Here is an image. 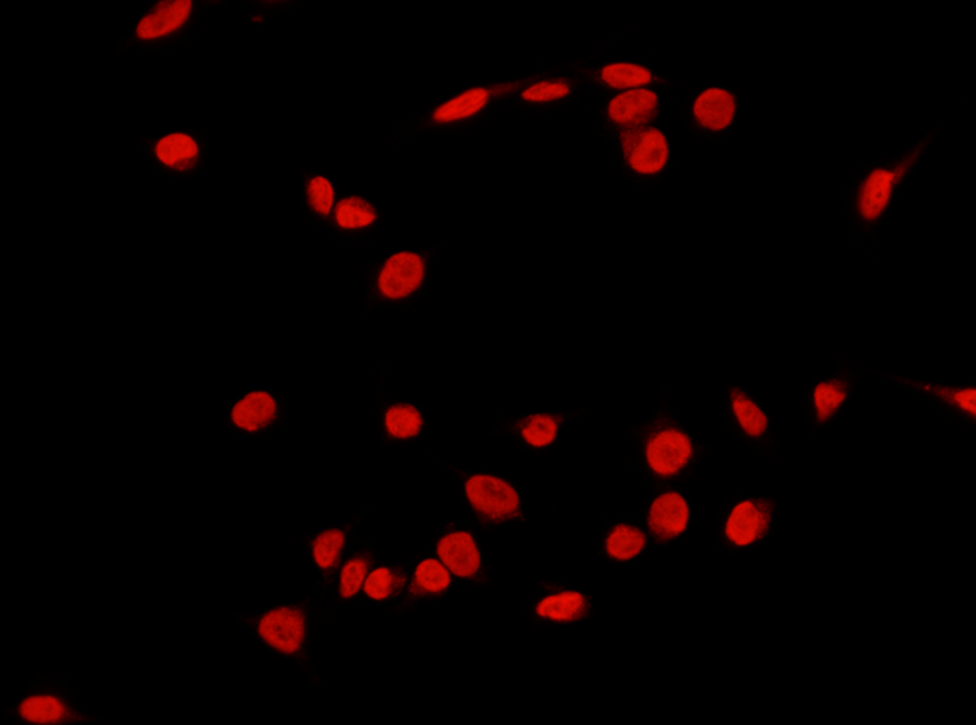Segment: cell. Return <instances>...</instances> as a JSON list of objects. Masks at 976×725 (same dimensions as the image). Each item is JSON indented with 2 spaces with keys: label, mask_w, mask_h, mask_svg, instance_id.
I'll use <instances>...</instances> for the list:
<instances>
[{
  "label": "cell",
  "mask_w": 976,
  "mask_h": 725,
  "mask_svg": "<svg viewBox=\"0 0 976 725\" xmlns=\"http://www.w3.org/2000/svg\"><path fill=\"white\" fill-rule=\"evenodd\" d=\"M404 582H406L404 574L393 573L388 568H378L366 578L363 587H365V594L371 599L383 600L401 591Z\"/></svg>",
  "instance_id": "4316f807"
},
{
  "label": "cell",
  "mask_w": 976,
  "mask_h": 725,
  "mask_svg": "<svg viewBox=\"0 0 976 725\" xmlns=\"http://www.w3.org/2000/svg\"><path fill=\"white\" fill-rule=\"evenodd\" d=\"M568 93H570V87L565 82H541L532 85L528 90H524L523 98L524 100L542 103V101L558 100V98L567 96Z\"/></svg>",
  "instance_id": "4dcf8cb0"
},
{
  "label": "cell",
  "mask_w": 976,
  "mask_h": 725,
  "mask_svg": "<svg viewBox=\"0 0 976 725\" xmlns=\"http://www.w3.org/2000/svg\"><path fill=\"white\" fill-rule=\"evenodd\" d=\"M736 96L723 88H708L693 103V118L706 131H723L736 116Z\"/></svg>",
  "instance_id": "4fadbf2b"
},
{
  "label": "cell",
  "mask_w": 976,
  "mask_h": 725,
  "mask_svg": "<svg viewBox=\"0 0 976 725\" xmlns=\"http://www.w3.org/2000/svg\"><path fill=\"white\" fill-rule=\"evenodd\" d=\"M451 584L448 569L436 560H425L415 571V582L412 594L423 592H440Z\"/></svg>",
  "instance_id": "d4e9b609"
},
{
  "label": "cell",
  "mask_w": 976,
  "mask_h": 725,
  "mask_svg": "<svg viewBox=\"0 0 976 725\" xmlns=\"http://www.w3.org/2000/svg\"><path fill=\"white\" fill-rule=\"evenodd\" d=\"M557 435V422L547 415H536L523 430V436L532 446H547Z\"/></svg>",
  "instance_id": "f546056e"
},
{
  "label": "cell",
  "mask_w": 976,
  "mask_h": 725,
  "mask_svg": "<svg viewBox=\"0 0 976 725\" xmlns=\"http://www.w3.org/2000/svg\"><path fill=\"white\" fill-rule=\"evenodd\" d=\"M192 0H162L153 5L149 14L140 18L136 27V38L140 41L162 40L165 36L181 30L191 18Z\"/></svg>",
  "instance_id": "9c48e42d"
},
{
  "label": "cell",
  "mask_w": 976,
  "mask_h": 725,
  "mask_svg": "<svg viewBox=\"0 0 976 725\" xmlns=\"http://www.w3.org/2000/svg\"><path fill=\"white\" fill-rule=\"evenodd\" d=\"M601 79L614 88H641L653 80V75L645 67L619 62V64H610V66L604 67L601 72Z\"/></svg>",
  "instance_id": "cb8c5ba5"
},
{
  "label": "cell",
  "mask_w": 976,
  "mask_h": 725,
  "mask_svg": "<svg viewBox=\"0 0 976 725\" xmlns=\"http://www.w3.org/2000/svg\"><path fill=\"white\" fill-rule=\"evenodd\" d=\"M928 139L923 140L918 147L913 148L903 160L895 163L892 168H876L864 178L863 183L859 184L858 196H856V212L861 220L866 223H874L882 217V213L889 207L890 200L894 197L895 189L902 179L907 176L911 166L920 158L923 148L928 144Z\"/></svg>",
  "instance_id": "7a4b0ae2"
},
{
  "label": "cell",
  "mask_w": 976,
  "mask_h": 725,
  "mask_svg": "<svg viewBox=\"0 0 976 725\" xmlns=\"http://www.w3.org/2000/svg\"><path fill=\"white\" fill-rule=\"evenodd\" d=\"M620 142L625 160L632 170L643 174H656L663 170L669 157V147L663 132L656 127L622 129Z\"/></svg>",
  "instance_id": "8992f818"
},
{
  "label": "cell",
  "mask_w": 976,
  "mask_h": 725,
  "mask_svg": "<svg viewBox=\"0 0 976 725\" xmlns=\"http://www.w3.org/2000/svg\"><path fill=\"white\" fill-rule=\"evenodd\" d=\"M423 275H425V264L422 257L412 252H399L389 257L384 265L378 287L384 298L399 300V298H406L420 287Z\"/></svg>",
  "instance_id": "ba28073f"
},
{
  "label": "cell",
  "mask_w": 976,
  "mask_h": 725,
  "mask_svg": "<svg viewBox=\"0 0 976 725\" xmlns=\"http://www.w3.org/2000/svg\"><path fill=\"white\" fill-rule=\"evenodd\" d=\"M466 490L474 508L485 516L503 519L518 511V493L500 478L477 475L467 482Z\"/></svg>",
  "instance_id": "52a82bcc"
},
{
  "label": "cell",
  "mask_w": 976,
  "mask_h": 725,
  "mask_svg": "<svg viewBox=\"0 0 976 725\" xmlns=\"http://www.w3.org/2000/svg\"><path fill=\"white\" fill-rule=\"evenodd\" d=\"M588 610V604L583 595L578 592H563V594L550 595L542 600L537 613L541 617L552 618L558 621L578 620L584 617Z\"/></svg>",
  "instance_id": "44dd1931"
},
{
  "label": "cell",
  "mask_w": 976,
  "mask_h": 725,
  "mask_svg": "<svg viewBox=\"0 0 976 725\" xmlns=\"http://www.w3.org/2000/svg\"><path fill=\"white\" fill-rule=\"evenodd\" d=\"M776 503L768 498L741 501L732 508L724 535L734 547L744 548L765 539L770 534Z\"/></svg>",
  "instance_id": "5b68a950"
},
{
  "label": "cell",
  "mask_w": 976,
  "mask_h": 725,
  "mask_svg": "<svg viewBox=\"0 0 976 725\" xmlns=\"http://www.w3.org/2000/svg\"><path fill=\"white\" fill-rule=\"evenodd\" d=\"M438 555L454 574L469 578L477 573L480 566V555L471 534L454 532L446 535L438 545Z\"/></svg>",
  "instance_id": "5bb4252c"
},
{
  "label": "cell",
  "mask_w": 976,
  "mask_h": 725,
  "mask_svg": "<svg viewBox=\"0 0 976 725\" xmlns=\"http://www.w3.org/2000/svg\"><path fill=\"white\" fill-rule=\"evenodd\" d=\"M490 100V92L485 88H474L469 92L462 93L458 98L448 101L445 105L435 111V121L449 122L466 119L479 113L480 109L487 105Z\"/></svg>",
  "instance_id": "ffe728a7"
},
{
  "label": "cell",
  "mask_w": 976,
  "mask_h": 725,
  "mask_svg": "<svg viewBox=\"0 0 976 725\" xmlns=\"http://www.w3.org/2000/svg\"><path fill=\"white\" fill-rule=\"evenodd\" d=\"M689 503L677 491H667L651 504L648 527L658 542L674 540L689 526Z\"/></svg>",
  "instance_id": "30bf717a"
},
{
  "label": "cell",
  "mask_w": 976,
  "mask_h": 725,
  "mask_svg": "<svg viewBox=\"0 0 976 725\" xmlns=\"http://www.w3.org/2000/svg\"><path fill=\"white\" fill-rule=\"evenodd\" d=\"M310 545L314 563L323 569L324 574L334 573L345 545V532L340 529L323 530L311 540Z\"/></svg>",
  "instance_id": "d6986e66"
},
{
  "label": "cell",
  "mask_w": 976,
  "mask_h": 725,
  "mask_svg": "<svg viewBox=\"0 0 976 725\" xmlns=\"http://www.w3.org/2000/svg\"><path fill=\"white\" fill-rule=\"evenodd\" d=\"M607 113L612 121L617 122L624 129L645 127L658 116V95L645 88L628 90L610 101Z\"/></svg>",
  "instance_id": "7c38bea8"
},
{
  "label": "cell",
  "mask_w": 976,
  "mask_h": 725,
  "mask_svg": "<svg viewBox=\"0 0 976 725\" xmlns=\"http://www.w3.org/2000/svg\"><path fill=\"white\" fill-rule=\"evenodd\" d=\"M900 383L915 387L918 391L926 392L937 399L946 402L952 409L965 413L968 418H976V389L975 387H949L941 384L920 383V381H908L900 379Z\"/></svg>",
  "instance_id": "ac0fdd59"
},
{
  "label": "cell",
  "mask_w": 976,
  "mask_h": 725,
  "mask_svg": "<svg viewBox=\"0 0 976 725\" xmlns=\"http://www.w3.org/2000/svg\"><path fill=\"white\" fill-rule=\"evenodd\" d=\"M646 547V535L627 524L614 527L606 540L607 552L617 560H632Z\"/></svg>",
  "instance_id": "7402d4cb"
},
{
  "label": "cell",
  "mask_w": 976,
  "mask_h": 725,
  "mask_svg": "<svg viewBox=\"0 0 976 725\" xmlns=\"http://www.w3.org/2000/svg\"><path fill=\"white\" fill-rule=\"evenodd\" d=\"M366 573H368V558L365 555H355L352 560L347 561L340 573V597L345 600L355 597L365 584Z\"/></svg>",
  "instance_id": "83f0119b"
},
{
  "label": "cell",
  "mask_w": 976,
  "mask_h": 725,
  "mask_svg": "<svg viewBox=\"0 0 976 725\" xmlns=\"http://www.w3.org/2000/svg\"><path fill=\"white\" fill-rule=\"evenodd\" d=\"M850 387V381L843 378L827 379L814 387L812 405H814L815 420L819 425L830 422L837 415L838 410L848 399Z\"/></svg>",
  "instance_id": "2e32d148"
},
{
  "label": "cell",
  "mask_w": 976,
  "mask_h": 725,
  "mask_svg": "<svg viewBox=\"0 0 976 725\" xmlns=\"http://www.w3.org/2000/svg\"><path fill=\"white\" fill-rule=\"evenodd\" d=\"M10 712L18 721L30 725H74L88 721L59 690L31 691Z\"/></svg>",
  "instance_id": "3957f363"
},
{
  "label": "cell",
  "mask_w": 976,
  "mask_h": 725,
  "mask_svg": "<svg viewBox=\"0 0 976 725\" xmlns=\"http://www.w3.org/2000/svg\"><path fill=\"white\" fill-rule=\"evenodd\" d=\"M731 399V409L734 413L736 422L741 426L742 431L749 438L759 439L765 436L768 431V417L759 405L755 404L752 397L747 392L742 391L741 387H731L729 391Z\"/></svg>",
  "instance_id": "e0dca14e"
},
{
  "label": "cell",
  "mask_w": 976,
  "mask_h": 725,
  "mask_svg": "<svg viewBox=\"0 0 976 725\" xmlns=\"http://www.w3.org/2000/svg\"><path fill=\"white\" fill-rule=\"evenodd\" d=\"M155 155L166 168L175 171H191L199 161V145L191 135L183 132L168 134L158 140Z\"/></svg>",
  "instance_id": "9a60e30c"
},
{
  "label": "cell",
  "mask_w": 976,
  "mask_h": 725,
  "mask_svg": "<svg viewBox=\"0 0 976 725\" xmlns=\"http://www.w3.org/2000/svg\"><path fill=\"white\" fill-rule=\"evenodd\" d=\"M376 220V210L362 197H347L336 207V222L344 230H357L371 225Z\"/></svg>",
  "instance_id": "603a6c76"
},
{
  "label": "cell",
  "mask_w": 976,
  "mask_h": 725,
  "mask_svg": "<svg viewBox=\"0 0 976 725\" xmlns=\"http://www.w3.org/2000/svg\"><path fill=\"white\" fill-rule=\"evenodd\" d=\"M306 197H308V202H310V207L314 212L323 215V217L331 215L334 200H336V191H334V186L329 179L323 178V176H316V178L311 179L306 186Z\"/></svg>",
  "instance_id": "f1b7e54d"
},
{
  "label": "cell",
  "mask_w": 976,
  "mask_h": 725,
  "mask_svg": "<svg viewBox=\"0 0 976 725\" xmlns=\"http://www.w3.org/2000/svg\"><path fill=\"white\" fill-rule=\"evenodd\" d=\"M384 422L389 433L396 438H410L417 435L422 428L420 413L410 405H396L389 409Z\"/></svg>",
  "instance_id": "484cf974"
},
{
  "label": "cell",
  "mask_w": 976,
  "mask_h": 725,
  "mask_svg": "<svg viewBox=\"0 0 976 725\" xmlns=\"http://www.w3.org/2000/svg\"><path fill=\"white\" fill-rule=\"evenodd\" d=\"M695 456L692 439L677 426H661L646 443V461L654 474L672 477L689 467Z\"/></svg>",
  "instance_id": "277c9868"
},
{
  "label": "cell",
  "mask_w": 976,
  "mask_h": 725,
  "mask_svg": "<svg viewBox=\"0 0 976 725\" xmlns=\"http://www.w3.org/2000/svg\"><path fill=\"white\" fill-rule=\"evenodd\" d=\"M230 420L238 430L254 435L279 420V402L266 391L248 392L231 407Z\"/></svg>",
  "instance_id": "8fae6325"
},
{
  "label": "cell",
  "mask_w": 976,
  "mask_h": 725,
  "mask_svg": "<svg viewBox=\"0 0 976 725\" xmlns=\"http://www.w3.org/2000/svg\"><path fill=\"white\" fill-rule=\"evenodd\" d=\"M246 621L256 628L262 643L280 656L297 657L303 651L308 633L305 604L277 605Z\"/></svg>",
  "instance_id": "6da1fadb"
}]
</instances>
